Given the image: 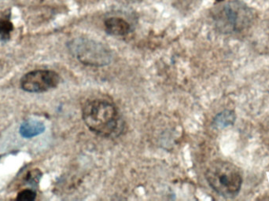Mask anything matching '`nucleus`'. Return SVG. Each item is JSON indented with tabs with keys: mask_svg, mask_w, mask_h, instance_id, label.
I'll return each instance as SVG.
<instances>
[{
	"mask_svg": "<svg viewBox=\"0 0 269 201\" xmlns=\"http://www.w3.org/2000/svg\"><path fill=\"white\" fill-rule=\"evenodd\" d=\"M1 158H2V155H0V160H1Z\"/></svg>",
	"mask_w": 269,
	"mask_h": 201,
	"instance_id": "nucleus-13",
	"label": "nucleus"
},
{
	"mask_svg": "<svg viewBox=\"0 0 269 201\" xmlns=\"http://www.w3.org/2000/svg\"><path fill=\"white\" fill-rule=\"evenodd\" d=\"M45 130V126L42 122L37 121H27L22 124L20 127V134L26 139H30L40 135Z\"/></svg>",
	"mask_w": 269,
	"mask_h": 201,
	"instance_id": "nucleus-7",
	"label": "nucleus"
},
{
	"mask_svg": "<svg viewBox=\"0 0 269 201\" xmlns=\"http://www.w3.org/2000/svg\"><path fill=\"white\" fill-rule=\"evenodd\" d=\"M252 9L238 1L227 2L214 13V21L220 31L239 32L251 26L254 21Z\"/></svg>",
	"mask_w": 269,
	"mask_h": 201,
	"instance_id": "nucleus-3",
	"label": "nucleus"
},
{
	"mask_svg": "<svg viewBox=\"0 0 269 201\" xmlns=\"http://www.w3.org/2000/svg\"><path fill=\"white\" fill-rule=\"evenodd\" d=\"M41 176H42L41 171L38 169H35L29 172V174L26 175V180L30 184L37 185V183L40 182Z\"/></svg>",
	"mask_w": 269,
	"mask_h": 201,
	"instance_id": "nucleus-11",
	"label": "nucleus"
},
{
	"mask_svg": "<svg viewBox=\"0 0 269 201\" xmlns=\"http://www.w3.org/2000/svg\"><path fill=\"white\" fill-rule=\"evenodd\" d=\"M206 178L209 186L222 197L233 198L239 193L242 176L235 164L224 160H216L207 168Z\"/></svg>",
	"mask_w": 269,
	"mask_h": 201,
	"instance_id": "nucleus-2",
	"label": "nucleus"
},
{
	"mask_svg": "<svg viewBox=\"0 0 269 201\" xmlns=\"http://www.w3.org/2000/svg\"><path fill=\"white\" fill-rule=\"evenodd\" d=\"M72 51L80 62L92 66H104L111 62V51L102 44L93 40H76L72 44Z\"/></svg>",
	"mask_w": 269,
	"mask_h": 201,
	"instance_id": "nucleus-4",
	"label": "nucleus"
},
{
	"mask_svg": "<svg viewBox=\"0 0 269 201\" xmlns=\"http://www.w3.org/2000/svg\"><path fill=\"white\" fill-rule=\"evenodd\" d=\"M236 120V115L232 110H225L217 115L214 124L219 128H223L228 126H232Z\"/></svg>",
	"mask_w": 269,
	"mask_h": 201,
	"instance_id": "nucleus-8",
	"label": "nucleus"
},
{
	"mask_svg": "<svg viewBox=\"0 0 269 201\" xmlns=\"http://www.w3.org/2000/svg\"><path fill=\"white\" fill-rule=\"evenodd\" d=\"M14 30L12 22L6 19L0 20V39L3 41H7L11 38V34Z\"/></svg>",
	"mask_w": 269,
	"mask_h": 201,
	"instance_id": "nucleus-9",
	"label": "nucleus"
},
{
	"mask_svg": "<svg viewBox=\"0 0 269 201\" xmlns=\"http://www.w3.org/2000/svg\"><path fill=\"white\" fill-rule=\"evenodd\" d=\"M105 29L110 35L123 36L129 32L130 25L121 17H111L105 21Z\"/></svg>",
	"mask_w": 269,
	"mask_h": 201,
	"instance_id": "nucleus-6",
	"label": "nucleus"
},
{
	"mask_svg": "<svg viewBox=\"0 0 269 201\" xmlns=\"http://www.w3.org/2000/svg\"><path fill=\"white\" fill-rule=\"evenodd\" d=\"M217 2H223V0H216Z\"/></svg>",
	"mask_w": 269,
	"mask_h": 201,
	"instance_id": "nucleus-12",
	"label": "nucleus"
},
{
	"mask_svg": "<svg viewBox=\"0 0 269 201\" xmlns=\"http://www.w3.org/2000/svg\"><path fill=\"white\" fill-rule=\"evenodd\" d=\"M60 82L59 74L51 70H35L21 79V87L30 93H43L55 88Z\"/></svg>",
	"mask_w": 269,
	"mask_h": 201,
	"instance_id": "nucleus-5",
	"label": "nucleus"
},
{
	"mask_svg": "<svg viewBox=\"0 0 269 201\" xmlns=\"http://www.w3.org/2000/svg\"><path fill=\"white\" fill-rule=\"evenodd\" d=\"M36 193L32 189H24L17 193L16 200L19 201H32L36 199Z\"/></svg>",
	"mask_w": 269,
	"mask_h": 201,
	"instance_id": "nucleus-10",
	"label": "nucleus"
},
{
	"mask_svg": "<svg viewBox=\"0 0 269 201\" xmlns=\"http://www.w3.org/2000/svg\"><path fill=\"white\" fill-rule=\"evenodd\" d=\"M83 119L90 131L103 137L115 134L120 122L117 108L113 104L102 99L86 102L83 108Z\"/></svg>",
	"mask_w": 269,
	"mask_h": 201,
	"instance_id": "nucleus-1",
	"label": "nucleus"
}]
</instances>
